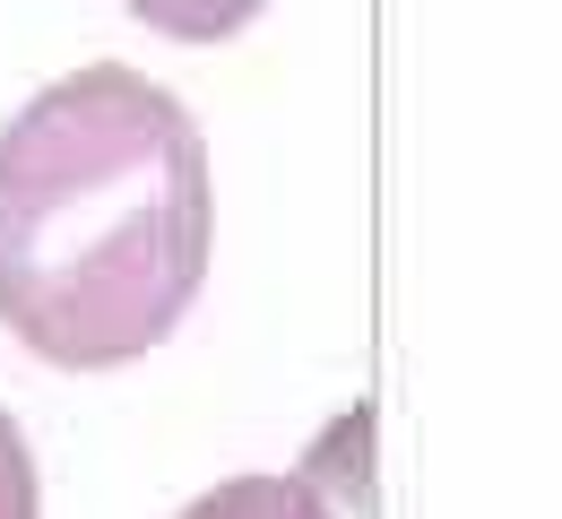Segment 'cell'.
Returning a JSON list of instances; mask_svg holds the SVG:
<instances>
[{"label":"cell","mask_w":562,"mask_h":519,"mask_svg":"<svg viewBox=\"0 0 562 519\" xmlns=\"http://www.w3.org/2000/svg\"><path fill=\"white\" fill-rule=\"evenodd\" d=\"M216 182L191 104L87 61L0 131V320L61 372L156 356L209 286Z\"/></svg>","instance_id":"1"},{"label":"cell","mask_w":562,"mask_h":519,"mask_svg":"<svg viewBox=\"0 0 562 519\" xmlns=\"http://www.w3.org/2000/svg\"><path fill=\"white\" fill-rule=\"evenodd\" d=\"M182 519H338L303 476H225Z\"/></svg>","instance_id":"2"},{"label":"cell","mask_w":562,"mask_h":519,"mask_svg":"<svg viewBox=\"0 0 562 519\" xmlns=\"http://www.w3.org/2000/svg\"><path fill=\"white\" fill-rule=\"evenodd\" d=\"M363 442H372V416L355 407V416H338V425L321 433V450L294 467V476H303L338 519H363Z\"/></svg>","instance_id":"3"},{"label":"cell","mask_w":562,"mask_h":519,"mask_svg":"<svg viewBox=\"0 0 562 519\" xmlns=\"http://www.w3.org/2000/svg\"><path fill=\"white\" fill-rule=\"evenodd\" d=\"M131 18H139L147 35H165V44H225V35H243L269 0H122Z\"/></svg>","instance_id":"4"},{"label":"cell","mask_w":562,"mask_h":519,"mask_svg":"<svg viewBox=\"0 0 562 519\" xmlns=\"http://www.w3.org/2000/svg\"><path fill=\"white\" fill-rule=\"evenodd\" d=\"M0 519H44V485H35V459L9 407H0Z\"/></svg>","instance_id":"5"}]
</instances>
